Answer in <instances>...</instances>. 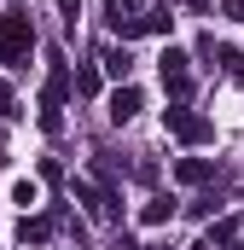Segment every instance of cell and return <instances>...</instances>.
Instances as JSON below:
<instances>
[{"label": "cell", "mask_w": 244, "mask_h": 250, "mask_svg": "<svg viewBox=\"0 0 244 250\" xmlns=\"http://www.w3.org/2000/svg\"><path fill=\"white\" fill-rule=\"evenodd\" d=\"M29 47H35V23H29V12H23V6H6V12H0V59H6V64H23Z\"/></svg>", "instance_id": "1"}, {"label": "cell", "mask_w": 244, "mask_h": 250, "mask_svg": "<svg viewBox=\"0 0 244 250\" xmlns=\"http://www.w3.org/2000/svg\"><path fill=\"white\" fill-rule=\"evenodd\" d=\"M145 250H169V245H145Z\"/></svg>", "instance_id": "17"}, {"label": "cell", "mask_w": 244, "mask_h": 250, "mask_svg": "<svg viewBox=\"0 0 244 250\" xmlns=\"http://www.w3.org/2000/svg\"><path fill=\"white\" fill-rule=\"evenodd\" d=\"M140 105H145V99H140V87H117V93H111V123H134V117H140Z\"/></svg>", "instance_id": "4"}, {"label": "cell", "mask_w": 244, "mask_h": 250, "mask_svg": "<svg viewBox=\"0 0 244 250\" xmlns=\"http://www.w3.org/2000/svg\"><path fill=\"white\" fill-rule=\"evenodd\" d=\"M76 250H81V245H76Z\"/></svg>", "instance_id": "18"}, {"label": "cell", "mask_w": 244, "mask_h": 250, "mask_svg": "<svg viewBox=\"0 0 244 250\" xmlns=\"http://www.w3.org/2000/svg\"><path fill=\"white\" fill-rule=\"evenodd\" d=\"M175 209H181L175 198H151V204L140 209V221H145V227H169V221H175Z\"/></svg>", "instance_id": "6"}, {"label": "cell", "mask_w": 244, "mask_h": 250, "mask_svg": "<svg viewBox=\"0 0 244 250\" xmlns=\"http://www.w3.org/2000/svg\"><path fill=\"white\" fill-rule=\"evenodd\" d=\"M47 233H53V221H47V215H35V221L23 215V221H18V245H47Z\"/></svg>", "instance_id": "7"}, {"label": "cell", "mask_w": 244, "mask_h": 250, "mask_svg": "<svg viewBox=\"0 0 244 250\" xmlns=\"http://www.w3.org/2000/svg\"><path fill=\"white\" fill-rule=\"evenodd\" d=\"M76 93H99V70H81L76 76Z\"/></svg>", "instance_id": "10"}, {"label": "cell", "mask_w": 244, "mask_h": 250, "mask_svg": "<svg viewBox=\"0 0 244 250\" xmlns=\"http://www.w3.org/2000/svg\"><path fill=\"white\" fill-rule=\"evenodd\" d=\"M140 12V0H111V18H134Z\"/></svg>", "instance_id": "11"}, {"label": "cell", "mask_w": 244, "mask_h": 250, "mask_svg": "<svg viewBox=\"0 0 244 250\" xmlns=\"http://www.w3.org/2000/svg\"><path fill=\"white\" fill-rule=\"evenodd\" d=\"M35 198H41V192H35V181H18V187H12V204H23V209H29Z\"/></svg>", "instance_id": "9"}, {"label": "cell", "mask_w": 244, "mask_h": 250, "mask_svg": "<svg viewBox=\"0 0 244 250\" xmlns=\"http://www.w3.org/2000/svg\"><path fill=\"white\" fill-rule=\"evenodd\" d=\"M227 18H233V23H244V0H227Z\"/></svg>", "instance_id": "14"}, {"label": "cell", "mask_w": 244, "mask_h": 250, "mask_svg": "<svg viewBox=\"0 0 244 250\" xmlns=\"http://www.w3.org/2000/svg\"><path fill=\"white\" fill-rule=\"evenodd\" d=\"M192 250H209V239H203V245H192Z\"/></svg>", "instance_id": "16"}, {"label": "cell", "mask_w": 244, "mask_h": 250, "mask_svg": "<svg viewBox=\"0 0 244 250\" xmlns=\"http://www.w3.org/2000/svg\"><path fill=\"white\" fill-rule=\"evenodd\" d=\"M0 117H18V111H12V87H6V82H0Z\"/></svg>", "instance_id": "13"}, {"label": "cell", "mask_w": 244, "mask_h": 250, "mask_svg": "<svg viewBox=\"0 0 244 250\" xmlns=\"http://www.w3.org/2000/svg\"><path fill=\"white\" fill-rule=\"evenodd\" d=\"M99 64H105L111 76H128V53H117V47H105V59H99Z\"/></svg>", "instance_id": "8"}, {"label": "cell", "mask_w": 244, "mask_h": 250, "mask_svg": "<svg viewBox=\"0 0 244 250\" xmlns=\"http://www.w3.org/2000/svg\"><path fill=\"white\" fill-rule=\"evenodd\" d=\"M163 128H169L175 140H186V146L215 140V123H209V117H198V111H186V105H169V111H163Z\"/></svg>", "instance_id": "2"}, {"label": "cell", "mask_w": 244, "mask_h": 250, "mask_svg": "<svg viewBox=\"0 0 244 250\" xmlns=\"http://www.w3.org/2000/svg\"><path fill=\"white\" fill-rule=\"evenodd\" d=\"M59 6H64V23L76 29V18H81V0H59Z\"/></svg>", "instance_id": "12"}, {"label": "cell", "mask_w": 244, "mask_h": 250, "mask_svg": "<svg viewBox=\"0 0 244 250\" xmlns=\"http://www.w3.org/2000/svg\"><path fill=\"white\" fill-rule=\"evenodd\" d=\"M209 175H215L209 157H181V163H175V181H186V187H203Z\"/></svg>", "instance_id": "5"}, {"label": "cell", "mask_w": 244, "mask_h": 250, "mask_svg": "<svg viewBox=\"0 0 244 250\" xmlns=\"http://www.w3.org/2000/svg\"><path fill=\"white\" fill-rule=\"evenodd\" d=\"M227 250H244V239H233V245H227Z\"/></svg>", "instance_id": "15"}, {"label": "cell", "mask_w": 244, "mask_h": 250, "mask_svg": "<svg viewBox=\"0 0 244 250\" xmlns=\"http://www.w3.org/2000/svg\"><path fill=\"white\" fill-rule=\"evenodd\" d=\"M157 70H163V87H169L175 99H186V93H192V59H186L181 47H163Z\"/></svg>", "instance_id": "3"}]
</instances>
